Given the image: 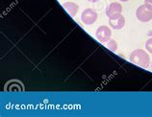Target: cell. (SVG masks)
<instances>
[{"label":"cell","instance_id":"1","mask_svg":"<svg viewBox=\"0 0 152 117\" xmlns=\"http://www.w3.org/2000/svg\"><path fill=\"white\" fill-rule=\"evenodd\" d=\"M129 60L136 65L142 68H147L150 65V57L147 52L142 49H136L131 53Z\"/></svg>","mask_w":152,"mask_h":117},{"label":"cell","instance_id":"2","mask_svg":"<svg viewBox=\"0 0 152 117\" xmlns=\"http://www.w3.org/2000/svg\"><path fill=\"white\" fill-rule=\"evenodd\" d=\"M122 13V5L118 2H113L107 7L105 14L109 19H115L121 17Z\"/></svg>","mask_w":152,"mask_h":117},{"label":"cell","instance_id":"3","mask_svg":"<svg viewBox=\"0 0 152 117\" xmlns=\"http://www.w3.org/2000/svg\"><path fill=\"white\" fill-rule=\"evenodd\" d=\"M136 17L141 22H148L152 19V11L143 4L138 7L136 11Z\"/></svg>","mask_w":152,"mask_h":117},{"label":"cell","instance_id":"4","mask_svg":"<svg viewBox=\"0 0 152 117\" xmlns=\"http://www.w3.org/2000/svg\"><path fill=\"white\" fill-rule=\"evenodd\" d=\"M97 13L93 9H86L82 12L81 21L86 25H93L97 20Z\"/></svg>","mask_w":152,"mask_h":117},{"label":"cell","instance_id":"5","mask_svg":"<svg viewBox=\"0 0 152 117\" xmlns=\"http://www.w3.org/2000/svg\"><path fill=\"white\" fill-rule=\"evenodd\" d=\"M95 36H96V39L99 40V41L102 42V43H105V42H108L111 39L112 31L108 26L101 25L97 28Z\"/></svg>","mask_w":152,"mask_h":117},{"label":"cell","instance_id":"6","mask_svg":"<svg viewBox=\"0 0 152 117\" xmlns=\"http://www.w3.org/2000/svg\"><path fill=\"white\" fill-rule=\"evenodd\" d=\"M110 26L115 30H121L125 25V17L121 15V17L115 19H109Z\"/></svg>","mask_w":152,"mask_h":117},{"label":"cell","instance_id":"7","mask_svg":"<svg viewBox=\"0 0 152 117\" xmlns=\"http://www.w3.org/2000/svg\"><path fill=\"white\" fill-rule=\"evenodd\" d=\"M63 6L66 10V12H69V14L71 15V17H76V15H77L78 10H79V6L77 5V4L74 3V2L69 1V2L64 3Z\"/></svg>","mask_w":152,"mask_h":117},{"label":"cell","instance_id":"8","mask_svg":"<svg viewBox=\"0 0 152 117\" xmlns=\"http://www.w3.org/2000/svg\"><path fill=\"white\" fill-rule=\"evenodd\" d=\"M107 47H108V49L115 52L118 50V43L115 39H110L107 43Z\"/></svg>","mask_w":152,"mask_h":117},{"label":"cell","instance_id":"9","mask_svg":"<svg viewBox=\"0 0 152 117\" xmlns=\"http://www.w3.org/2000/svg\"><path fill=\"white\" fill-rule=\"evenodd\" d=\"M145 49L147 52H149L150 54H152V38L148 39L145 42Z\"/></svg>","mask_w":152,"mask_h":117},{"label":"cell","instance_id":"10","mask_svg":"<svg viewBox=\"0 0 152 117\" xmlns=\"http://www.w3.org/2000/svg\"><path fill=\"white\" fill-rule=\"evenodd\" d=\"M145 5L152 11V0H145Z\"/></svg>","mask_w":152,"mask_h":117},{"label":"cell","instance_id":"11","mask_svg":"<svg viewBox=\"0 0 152 117\" xmlns=\"http://www.w3.org/2000/svg\"><path fill=\"white\" fill-rule=\"evenodd\" d=\"M88 1H90V2H91V3H95V2L99 1V0H88Z\"/></svg>","mask_w":152,"mask_h":117},{"label":"cell","instance_id":"12","mask_svg":"<svg viewBox=\"0 0 152 117\" xmlns=\"http://www.w3.org/2000/svg\"><path fill=\"white\" fill-rule=\"evenodd\" d=\"M119 1H121V2H127V1H129V0H119Z\"/></svg>","mask_w":152,"mask_h":117},{"label":"cell","instance_id":"13","mask_svg":"<svg viewBox=\"0 0 152 117\" xmlns=\"http://www.w3.org/2000/svg\"><path fill=\"white\" fill-rule=\"evenodd\" d=\"M149 68H150V70L152 71V62H151V64H150V65H149Z\"/></svg>","mask_w":152,"mask_h":117}]
</instances>
